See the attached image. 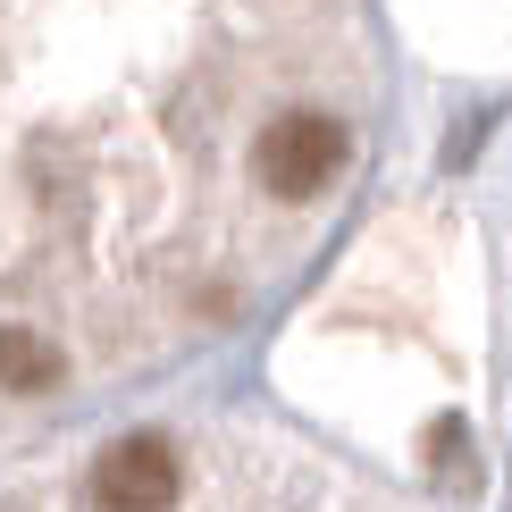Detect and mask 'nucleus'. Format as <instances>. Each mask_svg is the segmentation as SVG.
<instances>
[{
    "label": "nucleus",
    "instance_id": "f257e3e1",
    "mask_svg": "<svg viewBox=\"0 0 512 512\" xmlns=\"http://www.w3.org/2000/svg\"><path fill=\"white\" fill-rule=\"evenodd\" d=\"M336 168H345V126L319 118V110H294V118H277L269 135H261V185H269V194H286V202L319 194Z\"/></svg>",
    "mask_w": 512,
    "mask_h": 512
},
{
    "label": "nucleus",
    "instance_id": "f03ea898",
    "mask_svg": "<svg viewBox=\"0 0 512 512\" xmlns=\"http://www.w3.org/2000/svg\"><path fill=\"white\" fill-rule=\"evenodd\" d=\"M93 504L101 512H168L177 504V454L168 437H118L110 454L93 462Z\"/></svg>",
    "mask_w": 512,
    "mask_h": 512
},
{
    "label": "nucleus",
    "instance_id": "7ed1b4c3",
    "mask_svg": "<svg viewBox=\"0 0 512 512\" xmlns=\"http://www.w3.org/2000/svg\"><path fill=\"white\" fill-rule=\"evenodd\" d=\"M0 387L9 395H51L59 387V345H42L34 328H0Z\"/></svg>",
    "mask_w": 512,
    "mask_h": 512
},
{
    "label": "nucleus",
    "instance_id": "20e7f679",
    "mask_svg": "<svg viewBox=\"0 0 512 512\" xmlns=\"http://www.w3.org/2000/svg\"><path fill=\"white\" fill-rule=\"evenodd\" d=\"M437 462H445V479H454V487H471V462H462V420H445V429H437Z\"/></svg>",
    "mask_w": 512,
    "mask_h": 512
}]
</instances>
